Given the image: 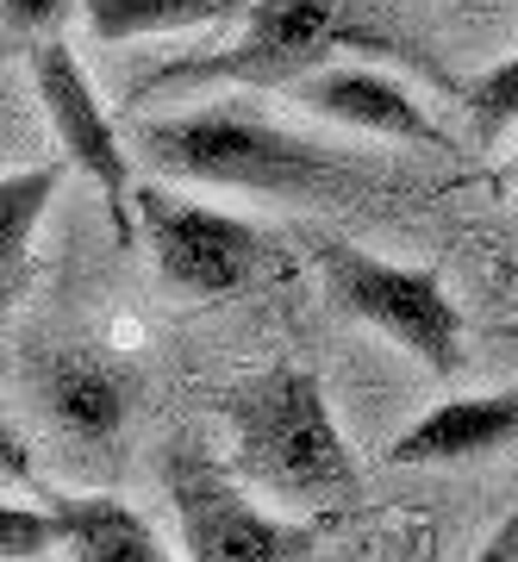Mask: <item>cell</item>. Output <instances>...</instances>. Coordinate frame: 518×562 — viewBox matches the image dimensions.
Returning a JSON list of instances; mask_svg holds the SVG:
<instances>
[{
  "instance_id": "6",
  "label": "cell",
  "mask_w": 518,
  "mask_h": 562,
  "mask_svg": "<svg viewBox=\"0 0 518 562\" xmlns=\"http://www.w3.org/2000/svg\"><path fill=\"white\" fill-rule=\"evenodd\" d=\"M138 238L157 262V281L181 301H238L269 269V232L238 213L200 206L162 181H138Z\"/></svg>"
},
{
  "instance_id": "1",
  "label": "cell",
  "mask_w": 518,
  "mask_h": 562,
  "mask_svg": "<svg viewBox=\"0 0 518 562\" xmlns=\"http://www.w3.org/2000/svg\"><path fill=\"white\" fill-rule=\"evenodd\" d=\"M344 57H369L381 69L394 63L406 76L431 81L438 94L462 101V81L450 76L438 44L413 32V20L394 0H250L238 38L150 69L132 88V101L150 106L169 94H194V88H281L288 94L294 81L319 76Z\"/></svg>"
},
{
  "instance_id": "11",
  "label": "cell",
  "mask_w": 518,
  "mask_h": 562,
  "mask_svg": "<svg viewBox=\"0 0 518 562\" xmlns=\"http://www.w3.org/2000/svg\"><path fill=\"white\" fill-rule=\"evenodd\" d=\"M63 525H69V562H188L176 557L162 531L144 519L138 506L113 494H63Z\"/></svg>"
},
{
  "instance_id": "13",
  "label": "cell",
  "mask_w": 518,
  "mask_h": 562,
  "mask_svg": "<svg viewBox=\"0 0 518 562\" xmlns=\"http://www.w3.org/2000/svg\"><path fill=\"white\" fill-rule=\"evenodd\" d=\"M69 169L76 162H32V169L0 176V288H7V306H20V281L32 262V244H38V225Z\"/></svg>"
},
{
  "instance_id": "12",
  "label": "cell",
  "mask_w": 518,
  "mask_h": 562,
  "mask_svg": "<svg viewBox=\"0 0 518 562\" xmlns=\"http://www.w3.org/2000/svg\"><path fill=\"white\" fill-rule=\"evenodd\" d=\"M250 0H88L81 32L94 44H138V38H176V32H206V25L244 20Z\"/></svg>"
},
{
  "instance_id": "8",
  "label": "cell",
  "mask_w": 518,
  "mask_h": 562,
  "mask_svg": "<svg viewBox=\"0 0 518 562\" xmlns=\"http://www.w3.org/2000/svg\"><path fill=\"white\" fill-rule=\"evenodd\" d=\"M306 113L362 132V138H394V144H419L438 157H457V138L438 125V113L406 88L399 76H387L381 63H331L319 76H306L288 88Z\"/></svg>"
},
{
  "instance_id": "18",
  "label": "cell",
  "mask_w": 518,
  "mask_h": 562,
  "mask_svg": "<svg viewBox=\"0 0 518 562\" xmlns=\"http://www.w3.org/2000/svg\"><path fill=\"white\" fill-rule=\"evenodd\" d=\"M475 562H518V513H506V519L487 531V543L475 550Z\"/></svg>"
},
{
  "instance_id": "9",
  "label": "cell",
  "mask_w": 518,
  "mask_h": 562,
  "mask_svg": "<svg viewBox=\"0 0 518 562\" xmlns=\"http://www.w3.org/2000/svg\"><path fill=\"white\" fill-rule=\"evenodd\" d=\"M132 401H138L132 369H120L100 350H57V357L38 362L44 419L57 425V438L76 443V450H113L120 431L132 425Z\"/></svg>"
},
{
  "instance_id": "10",
  "label": "cell",
  "mask_w": 518,
  "mask_h": 562,
  "mask_svg": "<svg viewBox=\"0 0 518 562\" xmlns=\"http://www.w3.org/2000/svg\"><path fill=\"white\" fill-rule=\"evenodd\" d=\"M518 438V387L494 394H457V401L431 406L425 419L399 431L381 462L387 469H457V462H487Z\"/></svg>"
},
{
  "instance_id": "3",
  "label": "cell",
  "mask_w": 518,
  "mask_h": 562,
  "mask_svg": "<svg viewBox=\"0 0 518 562\" xmlns=\"http://www.w3.org/2000/svg\"><path fill=\"white\" fill-rule=\"evenodd\" d=\"M132 150L157 176L269 194V201L338 206L350 194H362L357 162L344 150H325V144L300 138V132L232 101L200 106V113H150V120L132 125Z\"/></svg>"
},
{
  "instance_id": "4",
  "label": "cell",
  "mask_w": 518,
  "mask_h": 562,
  "mask_svg": "<svg viewBox=\"0 0 518 562\" xmlns=\"http://www.w3.org/2000/svg\"><path fill=\"white\" fill-rule=\"evenodd\" d=\"M162 494L176 513V543L188 562H313L325 538V519H288L250 501L232 462H219L213 443H200L194 431L162 443Z\"/></svg>"
},
{
  "instance_id": "15",
  "label": "cell",
  "mask_w": 518,
  "mask_h": 562,
  "mask_svg": "<svg viewBox=\"0 0 518 562\" xmlns=\"http://www.w3.org/2000/svg\"><path fill=\"white\" fill-rule=\"evenodd\" d=\"M462 106L475 125V144H499L518 125V57L481 69L475 81H462Z\"/></svg>"
},
{
  "instance_id": "5",
  "label": "cell",
  "mask_w": 518,
  "mask_h": 562,
  "mask_svg": "<svg viewBox=\"0 0 518 562\" xmlns=\"http://www.w3.org/2000/svg\"><path fill=\"white\" fill-rule=\"evenodd\" d=\"M313 269H319L325 294L350 319L381 331L387 344H399L406 357H419L431 375L457 382L462 369H469V325H462V306L450 301L438 269L375 257V250L344 244V238L313 244Z\"/></svg>"
},
{
  "instance_id": "16",
  "label": "cell",
  "mask_w": 518,
  "mask_h": 562,
  "mask_svg": "<svg viewBox=\"0 0 518 562\" xmlns=\"http://www.w3.org/2000/svg\"><path fill=\"white\" fill-rule=\"evenodd\" d=\"M88 0H7V25L25 38H50L69 13H81Z\"/></svg>"
},
{
  "instance_id": "7",
  "label": "cell",
  "mask_w": 518,
  "mask_h": 562,
  "mask_svg": "<svg viewBox=\"0 0 518 562\" xmlns=\"http://www.w3.org/2000/svg\"><path fill=\"white\" fill-rule=\"evenodd\" d=\"M25 69H32L38 106L63 144V162H76V176H88L100 188V206L113 220V238L144 244L138 238V181H132V157H125V132L100 106L81 57L50 32V38H25Z\"/></svg>"
},
{
  "instance_id": "14",
  "label": "cell",
  "mask_w": 518,
  "mask_h": 562,
  "mask_svg": "<svg viewBox=\"0 0 518 562\" xmlns=\"http://www.w3.org/2000/svg\"><path fill=\"white\" fill-rule=\"evenodd\" d=\"M57 550H69V525H63L57 494L0 506V557L7 562H38V557H57Z\"/></svg>"
},
{
  "instance_id": "2",
  "label": "cell",
  "mask_w": 518,
  "mask_h": 562,
  "mask_svg": "<svg viewBox=\"0 0 518 562\" xmlns=\"http://www.w3.org/2000/svg\"><path fill=\"white\" fill-rule=\"evenodd\" d=\"M232 469L269 501L331 519L362 501V462L344 438L325 382L306 362H275L225 394Z\"/></svg>"
},
{
  "instance_id": "17",
  "label": "cell",
  "mask_w": 518,
  "mask_h": 562,
  "mask_svg": "<svg viewBox=\"0 0 518 562\" xmlns=\"http://www.w3.org/2000/svg\"><path fill=\"white\" fill-rule=\"evenodd\" d=\"M0 443H7V487L20 494V482H25V494H32V487H38V469H32V450L20 443V425H13V419H7Z\"/></svg>"
}]
</instances>
